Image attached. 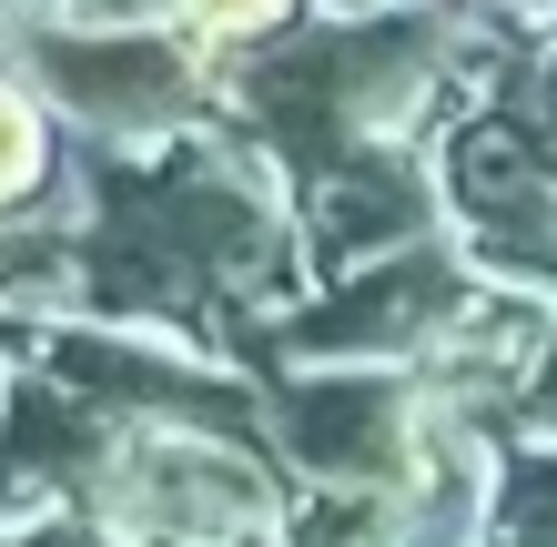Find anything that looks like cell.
I'll use <instances>...</instances> for the list:
<instances>
[{"instance_id": "cell-1", "label": "cell", "mask_w": 557, "mask_h": 547, "mask_svg": "<svg viewBox=\"0 0 557 547\" xmlns=\"http://www.w3.org/2000/svg\"><path fill=\"white\" fill-rule=\"evenodd\" d=\"M30 183H41V112L21 91H0V203L30 192Z\"/></svg>"}, {"instance_id": "cell-2", "label": "cell", "mask_w": 557, "mask_h": 547, "mask_svg": "<svg viewBox=\"0 0 557 547\" xmlns=\"http://www.w3.org/2000/svg\"><path fill=\"white\" fill-rule=\"evenodd\" d=\"M183 21H203V30H264V21H284V0H183Z\"/></svg>"}]
</instances>
